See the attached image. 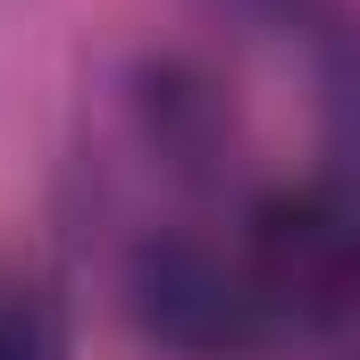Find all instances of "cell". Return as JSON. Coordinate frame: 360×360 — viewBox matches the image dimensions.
Instances as JSON below:
<instances>
[{
	"mask_svg": "<svg viewBox=\"0 0 360 360\" xmlns=\"http://www.w3.org/2000/svg\"><path fill=\"white\" fill-rule=\"evenodd\" d=\"M243 269L276 327H352L360 319V201L344 184H285L252 210Z\"/></svg>",
	"mask_w": 360,
	"mask_h": 360,
	"instance_id": "cell-1",
	"label": "cell"
},
{
	"mask_svg": "<svg viewBox=\"0 0 360 360\" xmlns=\"http://www.w3.org/2000/svg\"><path fill=\"white\" fill-rule=\"evenodd\" d=\"M126 310H134L143 344H160L176 360H243L276 327L252 269L201 235H151L126 269Z\"/></svg>",
	"mask_w": 360,
	"mask_h": 360,
	"instance_id": "cell-2",
	"label": "cell"
},
{
	"mask_svg": "<svg viewBox=\"0 0 360 360\" xmlns=\"http://www.w3.org/2000/svg\"><path fill=\"white\" fill-rule=\"evenodd\" d=\"M143 126H151L160 160L184 168V176L218 168V160H226V143H235V109H226V92L210 84L201 68H184V59L143 68Z\"/></svg>",
	"mask_w": 360,
	"mask_h": 360,
	"instance_id": "cell-3",
	"label": "cell"
},
{
	"mask_svg": "<svg viewBox=\"0 0 360 360\" xmlns=\"http://www.w3.org/2000/svg\"><path fill=\"white\" fill-rule=\"evenodd\" d=\"M0 360H68L59 310L34 285H8V276H0Z\"/></svg>",
	"mask_w": 360,
	"mask_h": 360,
	"instance_id": "cell-4",
	"label": "cell"
},
{
	"mask_svg": "<svg viewBox=\"0 0 360 360\" xmlns=\"http://www.w3.org/2000/svg\"><path fill=\"white\" fill-rule=\"evenodd\" d=\"M335 126H344V143H360V42L335 59Z\"/></svg>",
	"mask_w": 360,
	"mask_h": 360,
	"instance_id": "cell-5",
	"label": "cell"
},
{
	"mask_svg": "<svg viewBox=\"0 0 360 360\" xmlns=\"http://www.w3.org/2000/svg\"><path fill=\"white\" fill-rule=\"evenodd\" d=\"M218 17H235V25H276L285 8H302V0H210Z\"/></svg>",
	"mask_w": 360,
	"mask_h": 360,
	"instance_id": "cell-6",
	"label": "cell"
}]
</instances>
